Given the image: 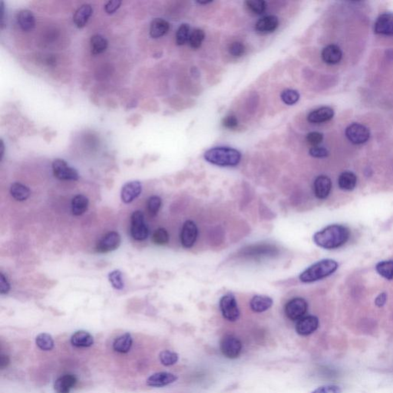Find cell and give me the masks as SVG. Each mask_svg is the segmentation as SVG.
Returning <instances> with one entry per match:
<instances>
[{"mask_svg":"<svg viewBox=\"0 0 393 393\" xmlns=\"http://www.w3.org/2000/svg\"><path fill=\"white\" fill-rule=\"evenodd\" d=\"M121 4H122V1L120 0H111L105 6V10L108 14H113L117 10H119Z\"/></svg>","mask_w":393,"mask_h":393,"instance_id":"cell-46","label":"cell"},{"mask_svg":"<svg viewBox=\"0 0 393 393\" xmlns=\"http://www.w3.org/2000/svg\"><path fill=\"white\" fill-rule=\"evenodd\" d=\"M246 7L251 13L256 15L263 14L267 10V4L263 0H248Z\"/></svg>","mask_w":393,"mask_h":393,"instance_id":"cell-37","label":"cell"},{"mask_svg":"<svg viewBox=\"0 0 393 393\" xmlns=\"http://www.w3.org/2000/svg\"><path fill=\"white\" fill-rule=\"evenodd\" d=\"M342 50L336 45H327L322 52V59L327 64H337L342 60Z\"/></svg>","mask_w":393,"mask_h":393,"instance_id":"cell-20","label":"cell"},{"mask_svg":"<svg viewBox=\"0 0 393 393\" xmlns=\"http://www.w3.org/2000/svg\"><path fill=\"white\" fill-rule=\"evenodd\" d=\"M346 136L353 144H362L369 139L370 131L365 125L353 123L347 127L346 129Z\"/></svg>","mask_w":393,"mask_h":393,"instance_id":"cell-9","label":"cell"},{"mask_svg":"<svg viewBox=\"0 0 393 393\" xmlns=\"http://www.w3.org/2000/svg\"><path fill=\"white\" fill-rule=\"evenodd\" d=\"M307 142L309 144L313 145V147L318 145L323 141V134L322 133L317 132V131H313L309 133L306 137Z\"/></svg>","mask_w":393,"mask_h":393,"instance_id":"cell-43","label":"cell"},{"mask_svg":"<svg viewBox=\"0 0 393 393\" xmlns=\"http://www.w3.org/2000/svg\"><path fill=\"white\" fill-rule=\"evenodd\" d=\"M131 235L134 240L141 241L149 237V230L144 221V216L141 211H136L131 217Z\"/></svg>","mask_w":393,"mask_h":393,"instance_id":"cell-6","label":"cell"},{"mask_svg":"<svg viewBox=\"0 0 393 393\" xmlns=\"http://www.w3.org/2000/svg\"><path fill=\"white\" fill-rule=\"evenodd\" d=\"M132 343V336L129 332H126L115 339L113 342V349L118 353H127L131 350Z\"/></svg>","mask_w":393,"mask_h":393,"instance_id":"cell-26","label":"cell"},{"mask_svg":"<svg viewBox=\"0 0 393 393\" xmlns=\"http://www.w3.org/2000/svg\"><path fill=\"white\" fill-rule=\"evenodd\" d=\"M205 159L217 166L234 167L240 163L241 154L232 148L216 147L205 152Z\"/></svg>","mask_w":393,"mask_h":393,"instance_id":"cell-3","label":"cell"},{"mask_svg":"<svg viewBox=\"0 0 393 393\" xmlns=\"http://www.w3.org/2000/svg\"><path fill=\"white\" fill-rule=\"evenodd\" d=\"M279 26L278 18L275 16H267L261 18L255 25L257 32L268 34L274 32Z\"/></svg>","mask_w":393,"mask_h":393,"instance_id":"cell-17","label":"cell"},{"mask_svg":"<svg viewBox=\"0 0 393 393\" xmlns=\"http://www.w3.org/2000/svg\"><path fill=\"white\" fill-rule=\"evenodd\" d=\"M77 381V378L74 375H63L55 382V391L56 393H70L71 389L76 385Z\"/></svg>","mask_w":393,"mask_h":393,"instance_id":"cell-19","label":"cell"},{"mask_svg":"<svg viewBox=\"0 0 393 393\" xmlns=\"http://www.w3.org/2000/svg\"><path fill=\"white\" fill-rule=\"evenodd\" d=\"M220 348L224 357L234 360L238 358L241 354L243 345L238 338L232 335H227L221 339Z\"/></svg>","mask_w":393,"mask_h":393,"instance_id":"cell-7","label":"cell"},{"mask_svg":"<svg viewBox=\"0 0 393 393\" xmlns=\"http://www.w3.org/2000/svg\"><path fill=\"white\" fill-rule=\"evenodd\" d=\"M37 347L44 351H50L54 348V339L48 333H41L35 338Z\"/></svg>","mask_w":393,"mask_h":393,"instance_id":"cell-33","label":"cell"},{"mask_svg":"<svg viewBox=\"0 0 393 393\" xmlns=\"http://www.w3.org/2000/svg\"><path fill=\"white\" fill-rule=\"evenodd\" d=\"M199 237V228L193 221H186L181 229V243L184 248H193Z\"/></svg>","mask_w":393,"mask_h":393,"instance_id":"cell-10","label":"cell"},{"mask_svg":"<svg viewBox=\"0 0 393 393\" xmlns=\"http://www.w3.org/2000/svg\"><path fill=\"white\" fill-rule=\"evenodd\" d=\"M71 343L76 347H90L94 344V338L86 331H77L71 337Z\"/></svg>","mask_w":393,"mask_h":393,"instance_id":"cell-25","label":"cell"},{"mask_svg":"<svg viewBox=\"0 0 393 393\" xmlns=\"http://www.w3.org/2000/svg\"><path fill=\"white\" fill-rule=\"evenodd\" d=\"M223 125L228 129H233L238 125V120L234 115H228L223 120Z\"/></svg>","mask_w":393,"mask_h":393,"instance_id":"cell-47","label":"cell"},{"mask_svg":"<svg viewBox=\"0 0 393 393\" xmlns=\"http://www.w3.org/2000/svg\"><path fill=\"white\" fill-rule=\"evenodd\" d=\"M170 24L165 19L157 18L151 23L150 35L154 38H159L168 33Z\"/></svg>","mask_w":393,"mask_h":393,"instance_id":"cell-24","label":"cell"},{"mask_svg":"<svg viewBox=\"0 0 393 393\" xmlns=\"http://www.w3.org/2000/svg\"><path fill=\"white\" fill-rule=\"evenodd\" d=\"M350 237V229L343 225L332 224L313 235V241L326 250L337 249L343 246Z\"/></svg>","mask_w":393,"mask_h":393,"instance_id":"cell-1","label":"cell"},{"mask_svg":"<svg viewBox=\"0 0 393 393\" xmlns=\"http://www.w3.org/2000/svg\"><path fill=\"white\" fill-rule=\"evenodd\" d=\"M307 310L308 304L305 299L302 298H294L286 303L284 312L288 319L292 321H298L305 317Z\"/></svg>","mask_w":393,"mask_h":393,"instance_id":"cell-5","label":"cell"},{"mask_svg":"<svg viewBox=\"0 0 393 393\" xmlns=\"http://www.w3.org/2000/svg\"><path fill=\"white\" fill-rule=\"evenodd\" d=\"M0 23H1V26H4V15H5V7H4V2H0Z\"/></svg>","mask_w":393,"mask_h":393,"instance_id":"cell-51","label":"cell"},{"mask_svg":"<svg viewBox=\"0 0 393 393\" xmlns=\"http://www.w3.org/2000/svg\"><path fill=\"white\" fill-rule=\"evenodd\" d=\"M169 233L165 228L157 229L152 235V241L159 246L166 245L169 242Z\"/></svg>","mask_w":393,"mask_h":393,"instance_id":"cell-36","label":"cell"},{"mask_svg":"<svg viewBox=\"0 0 393 393\" xmlns=\"http://www.w3.org/2000/svg\"><path fill=\"white\" fill-rule=\"evenodd\" d=\"M10 284L4 273H0V292L7 294L10 292Z\"/></svg>","mask_w":393,"mask_h":393,"instance_id":"cell-48","label":"cell"},{"mask_svg":"<svg viewBox=\"0 0 393 393\" xmlns=\"http://www.w3.org/2000/svg\"><path fill=\"white\" fill-rule=\"evenodd\" d=\"M93 13V9L89 4H85L75 11L73 21L75 26L79 29L85 27Z\"/></svg>","mask_w":393,"mask_h":393,"instance_id":"cell-22","label":"cell"},{"mask_svg":"<svg viewBox=\"0 0 393 393\" xmlns=\"http://www.w3.org/2000/svg\"><path fill=\"white\" fill-rule=\"evenodd\" d=\"M332 190V181L326 175H320L316 178L313 184L314 194L320 200L326 199Z\"/></svg>","mask_w":393,"mask_h":393,"instance_id":"cell-16","label":"cell"},{"mask_svg":"<svg viewBox=\"0 0 393 393\" xmlns=\"http://www.w3.org/2000/svg\"><path fill=\"white\" fill-rule=\"evenodd\" d=\"M109 279L112 286L115 289L121 290L125 286L122 273L120 270H114V271L111 272L109 275Z\"/></svg>","mask_w":393,"mask_h":393,"instance_id":"cell-39","label":"cell"},{"mask_svg":"<svg viewBox=\"0 0 393 393\" xmlns=\"http://www.w3.org/2000/svg\"><path fill=\"white\" fill-rule=\"evenodd\" d=\"M319 325V319L316 316H305L298 320L296 324V331L301 336H309L318 329Z\"/></svg>","mask_w":393,"mask_h":393,"instance_id":"cell-12","label":"cell"},{"mask_svg":"<svg viewBox=\"0 0 393 393\" xmlns=\"http://www.w3.org/2000/svg\"><path fill=\"white\" fill-rule=\"evenodd\" d=\"M159 360L161 363L165 366H171L178 363L179 356L175 352L171 350H164L159 354Z\"/></svg>","mask_w":393,"mask_h":393,"instance_id":"cell-34","label":"cell"},{"mask_svg":"<svg viewBox=\"0 0 393 393\" xmlns=\"http://www.w3.org/2000/svg\"><path fill=\"white\" fill-rule=\"evenodd\" d=\"M162 199L159 196H152L148 201V210L151 215L156 216L162 207Z\"/></svg>","mask_w":393,"mask_h":393,"instance_id":"cell-41","label":"cell"},{"mask_svg":"<svg viewBox=\"0 0 393 393\" xmlns=\"http://www.w3.org/2000/svg\"><path fill=\"white\" fill-rule=\"evenodd\" d=\"M142 191V185L138 181H131L126 183L122 187L121 198L122 202L125 204L131 203L140 196Z\"/></svg>","mask_w":393,"mask_h":393,"instance_id":"cell-13","label":"cell"},{"mask_svg":"<svg viewBox=\"0 0 393 393\" xmlns=\"http://www.w3.org/2000/svg\"><path fill=\"white\" fill-rule=\"evenodd\" d=\"M190 35V26L187 24L181 25L176 33V43L178 45H184L189 41Z\"/></svg>","mask_w":393,"mask_h":393,"instance_id":"cell-38","label":"cell"},{"mask_svg":"<svg viewBox=\"0 0 393 393\" xmlns=\"http://www.w3.org/2000/svg\"><path fill=\"white\" fill-rule=\"evenodd\" d=\"M377 273L388 280H393V261H384L376 266Z\"/></svg>","mask_w":393,"mask_h":393,"instance_id":"cell-31","label":"cell"},{"mask_svg":"<svg viewBox=\"0 0 393 393\" xmlns=\"http://www.w3.org/2000/svg\"><path fill=\"white\" fill-rule=\"evenodd\" d=\"M10 360L8 356L1 355L0 357V368L1 369H4L10 365Z\"/></svg>","mask_w":393,"mask_h":393,"instance_id":"cell-50","label":"cell"},{"mask_svg":"<svg viewBox=\"0 0 393 393\" xmlns=\"http://www.w3.org/2000/svg\"><path fill=\"white\" fill-rule=\"evenodd\" d=\"M107 39L100 34L92 35L91 38V50L93 55H100L104 53L108 48Z\"/></svg>","mask_w":393,"mask_h":393,"instance_id":"cell-30","label":"cell"},{"mask_svg":"<svg viewBox=\"0 0 393 393\" xmlns=\"http://www.w3.org/2000/svg\"><path fill=\"white\" fill-rule=\"evenodd\" d=\"M280 97H281L282 101L285 104L288 105V106H292L299 101L300 94L298 91H295V90L286 89L281 93Z\"/></svg>","mask_w":393,"mask_h":393,"instance_id":"cell-40","label":"cell"},{"mask_svg":"<svg viewBox=\"0 0 393 393\" xmlns=\"http://www.w3.org/2000/svg\"><path fill=\"white\" fill-rule=\"evenodd\" d=\"M88 198L83 194L74 197L72 201V212L75 216H81L86 212L88 208Z\"/></svg>","mask_w":393,"mask_h":393,"instance_id":"cell-27","label":"cell"},{"mask_svg":"<svg viewBox=\"0 0 393 393\" xmlns=\"http://www.w3.org/2000/svg\"><path fill=\"white\" fill-rule=\"evenodd\" d=\"M273 301L271 298L265 295H256L250 301V307L255 313H264L271 308Z\"/></svg>","mask_w":393,"mask_h":393,"instance_id":"cell-21","label":"cell"},{"mask_svg":"<svg viewBox=\"0 0 393 393\" xmlns=\"http://www.w3.org/2000/svg\"><path fill=\"white\" fill-rule=\"evenodd\" d=\"M53 171L55 177L63 181H77L79 178L78 171L68 165L63 159H56L53 162Z\"/></svg>","mask_w":393,"mask_h":393,"instance_id":"cell-8","label":"cell"},{"mask_svg":"<svg viewBox=\"0 0 393 393\" xmlns=\"http://www.w3.org/2000/svg\"><path fill=\"white\" fill-rule=\"evenodd\" d=\"M249 249V248H248ZM277 252V249L274 247L268 246H254V248H250L249 252L245 251L246 255L250 257H261L268 256V255H273Z\"/></svg>","mask_w":393,"mask_h":393,"instance_id":"cell-32","label":"cell"},{"mask_svg":"<svg viewBox=\"0 0 393 393\" xmlns=\"http://www.w3.org/2000/svg\"><path fill=\"white\" fill-rule=\"evenodd\" d=\"M310 155L313 158H317V159H323V158H326L329 155V152L327 149H325L323 147H319V146H315L310 149Z\"/></svg>","mask_w":393,"mask_h":393,"instance_id":"cell-45","label":"cell"},{"mask_svg":"<svg viewBox=\"0 0 393 393\" xmlns=\"http://www.w3.org/2000/svg\"><path fill=\"white\" fill-rule=\"evenodd\" d=\"M10 193L15 200L18 202H24L30 196V190L21 183H14L10 187Z\"/></svg>","mask_w":393,"mask_h":393,"instance_id":"cell-29","label":"cell"},{"mask_svg":"<svg viewBox=\"0 0 393 393\" xmlns=\"http://www.w3.org/2000/svg\"><path fill=\"white\" fill-rule=\"evenodd\" d=\"M386 293H385V292H382V293L379 294V296L376 298L375 304H376V305L377 306V307H382L385 305V303H386Z\"/></svg>","mask_w":393,"mask_h":393,"instance_id":"cell-49","label":"cell"},{"mask_svg":"<svg viewBox=\"0 0 393 393\" xmlns=\"http://www.w3.org/2000/svg\"><path fill=\"white\" fill-rule=\"evenodd\" d=\"M357 184V176L350 171L342 173L338 179L339 187L344 190H353V189H355Z\"/></svg>","mask_w":393,"mask_h":393,"instance_id":"cell-28","label":"cell"},{"mask_svg":"<svg viewBox=\"0 0 393 393\" xmlns=\"http://www.w3.org/2000/svg\"><path fill=\"white\" fill-rule=\"evenodd\" d=\"M178 376L171 373V372H157V373L152 375L147 379V385L149 386L159 388V387L166 386L170 384L174 383L178 380Z\"/></svg>","mask_w":393,"mask_h":393,"instance_id":"cell-14","label":"cell"},{"mask_svg":"<svg viewBox=\"0 0 393 393\" xmlns=\"http://www.w3.org/2000/svg\"><path fill=\"white\" fill-rule=\"evenodd\" d=\"M19 27L25 32L32 30L35 26V19L33 13L27 10H21L17 16Z\"/></svg>","mask_w":393,"mask_h":393,"instance_id":"cell-23","label":"cell"},{"mask_svg":"<svg viewBox=\"0 0 393 393\" xmlns=\"http://www.w3.org/2000/svg\"><path fill=\"white\" fill-rule=\"evenodd\" d=\"M0 149H1V152H0L1 153V159H2L4 155V144L3 141H1V147H0Z\"/></svg>","mask_w":393,"mask_h":393,"instance_id":"cell-52","label":"cell"},{"mask_svg":"<svg viewBox=\"0 0 393 393\" xmlns=\"http://www.w3.org/2000/svg\"><path fill=\"white\" fill-rule=\"evenodd\" d=\"M334 116L333 109L330 107H321L309 114L307 119L311 123L320 124L331 120Z\"/></svg>","mask_w":393,"mask_h":393,"instance_id":"cell-18","label":"cell"},{"mask_svg":"<svg viewBox=\"0 0 393 393\" xmlns=\"http://www.w3.org/2000/svg\"><path fill=\"white\" fill-rule=\"evenodd\" d=\"M311 393H342V389L337 385H326L319 387Z\"/></svg>","mask_w":393,"mask_h":393,"instance_id":"cell-44","label":"cell"},{"mask_svg":"<svg viewBox=\"0 0 393 393\" xmlns=\"http://www.w3.org/2000/svg\"><path fill=\"white\" fill-rule=\"evenodd\" d=\"M374 31L380 35H393V13L380 15L375 23Z\"/></svg>","mask_w":393,"mask_h":393,"instance_id":"cell-15","label":"cell"},{"mask_svg":"<svg viewBox=\"0 0 393 393\" xmlns=\"http://www.w3.org/2000/svg\"><path fill=\"white\" fill-rule=\"evenodd\" d=\"M246 52V47L242 42H234L229 47V53L234 57H241Z\"/></svg>","mask_w":393,"mask_h":393,"instance_id":"cell-42","label":"cell"},{"mask_svg":"<svg viewBox=\"0 0 393 393\" xmlns=\"http://www.w3.org/2000/svg\"><path fill=\"white\" fill-rule=\"evenodd\" d=\"M205 34L202 29H195L189 37V44L193 50L200 48L205 39Z\"/></svg>","mask_w":393,"mask_h":393,"instance_id":"cell-35","label":"cell"},{"mask_svg":"<svg viewBox=\"0 0 393 393\" xmlns=\"http://www.w3.org/2000/svg\"><path fill=\"white\" fill-rule=\"evenodd\" d=\"M122 239L119 233L116 231H110L104 235L96 246V251L99 253H109L115 251L120 246Z\"/></svg>","mask_w":393,"mask_h":393,"instance_id":"cell-11","label":"cell"},{"mask_svg":"<svg viewBox=\"0 0 393 393\" xmlns=\"http://www.w3.org/2000/svg\"><path fill=\"white\" fill-rule=\"evenodd\" d=\"M339 264L332 259H324L312 264L300 275L302 283H310L323 280L337 270Z\"/></svg>","mask_w":393,"mask_h":393,"instance_id":"cell-2","label":"cell"},{"mask_svg":"<svg viewBox=\"0 0 393 393\" xmlns=\"http://www.w3.org/2000/svg\"><path fill=\"white\" fill-rule=\"evenodd\" d=\"M219 307L223 317L228 321H237L240 318V313L237 300L231 292L225 294L221 298Z\"/></svg>","mask_w":393,"mask_h":393,"instance_id":"cell-4","label":"cell"}]
</instances>
